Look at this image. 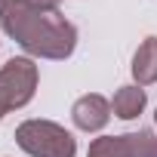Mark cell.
<instances>
[{
	"mask_svg": "<svg viewBox=\"0 0 157 157\" xmlns=\"http://www.w3.org/2000/svg\"><path fill=\"white\" fill-rule=\"evenodd\" d=\"M111 102L99 93H86L71 105V120L80 132H99L105 129V123L111 120Z\"/></svg>",
	"mask_w": 157,
	"mask_h": 157,
	"instance_id": "277c9868",
	"label": "cell"
},
{
	"mask_svg": "<svg viewBox=\"0 0 157 157\" xmlns=\"http://www.w3.org/2000/svg\"><path fill=\"white\" fill-rule=\"evenodd\" d=\"M86 157H136L132 132H123V136H99V139H93Z\"/></svg>",
	"mask_w": 157,
	"mask_h": 157,
	"instance_id": "52a82bcc",
	"label": "cell"
},
{
	"mask_svg": "<svg viewBox=\"0 0 157 157\" xmlns=\"http://www.w3.org/2000/svg\"><path fill=\"white\" fill-rule=\"evenodd\" d=\"M16 145L31 157H77V139L56 120H25L16 126Z\"/></svg>",
	"mask_w": 157,
	"mask_h": 157,
	"instance_id": "7a4b0ae2",
	"label": "cell"
},
{
	"mask_svg": "<svg viewBox=\"0 0 157 157\" xmlns=\"http://www.w3.org/2000/svg\"><path fill=\"white\" fill-rule=\"evenodd\" d=\"M37 80H40V71H37L31 56H13L3 68H0V90H3V96H6L10 111L25 108L34 99Z\"/></svg>",
	"mask_w": 157,
	"mask_h": 157,
	"instance_id": "3957f363",
	"label": "cell"
},
{
	"mask_svg": "<svg viewBox=\"0 0 157 157\" xmlns=\"http://www.w3.org/2000/svg\"><path fill=\"white\" fill-rule=\"evenodd\" d=\"M0 28L31 59L62 62L77 49V28L59 13V6H43L34 0H13L0 13Z\"/></svg>",
	"mask_w": 157,
	"mask_h": 157,
	"instance_id": "6da1fadb",
	"label": "cell"
},
{
	"mask_svg": "<svg viewBox=\"0 0 157 157\" xmlns=\"http://www.w3.org/2000/svg\"><path fill=\"white\" fill-rule=\"evenodd\" d=\"M10 3H13V0H0V13H3V10H6Z\"/></svg>",
	"mask_w": 157,
	"mask_h": 157,
	"instance_id": "8fae6325",
	"label": "cell"
},
{
	"mask_svg": "<svg viewBox=\"0 0 157 157\" xmlns=\"http://www.w3.org/2000/svg\"><path fill=\"white\" fill-rule=\"evenodd\" d=\"M132 142H136V157H157V136L151 129L132 132Z\"/></svg>",
	"mask_w": 157,
	"mask_h": 157,
	"instance_id": "ba28073f",
	"label": "cell"
},
{
	"mask_svg": "<svg viewBox=\"0 0 157 157\" xmlns=\"http://www.w3.org/2000/svg\"><path fill=\"white\" fill-rule=\"evenodd\" d=\"M132 77L139 86L157 83V37H145L132 56Z\"/></svg>",
	"mask_w": 157,
	"mask_h": 157,
	"instance_id": "5b68a950",
	"label": "cell"
},
{
	"mask_svg": "<svg viewBox=\"0 0 157 157\" xmlns=\"http://www.w3.org/2000/svg\"><path fill=\"white\" fill-rule=\"evenodd\" d=\"M145 105H148V96H145V90H142L139 83L120 86V90L114 93V99H111V111H114V117H120V120L139 117V114L145 111Z\"/></svg>",
	"mask_w": 157,
	"mask_h": 157,
	"instance_id": "8992f818",
	"label": "cell"
},
{
	"mask_svg": "<svg viewBox=\"0 0 157 157\" xmlns=\"http://www.w3.org/2000/svg\"><path fill=\"white\" fill-rule=\"evenodd\" d=\"M34 3H43V6H59V0H34Z\"/></svg>",
	"mask_w": 157,
	"mask_h": 157,
	"instance_id": "30bf717a",
	"label": "cell"
},
{
	"mask_svg": "<svg viewBox=\"0 0 157 157\" xmlns=\"http://www.w3.org/2000/svg\"><path fill=\"white\" fill-rule=\"evenodd\" d=\"M154 123H157V111H154Z\"/></svg>",
	"mask_w": 157,
	"mask_h": 157,
	"instance_id": "7c38bea8",
	"label": "cell"
},
{
	"mask_svg": "<svg viewBox=\"0 0 157 157\" xmlns=\"http://www.w3.org/2000/svg\"><path fill=\"white\" fill-rule=\"evenodd\" d=\"M10 114V105H6V96H3V90H0V120H3Z\"/></svg>",
	"mask_w": 157,
	"mask_h": 157,
	"instance_id": "9c48e42d",
	"label": "cell"
}]
</instances>
